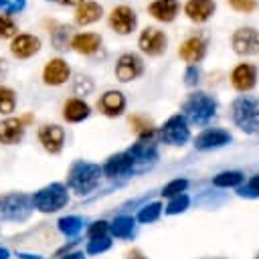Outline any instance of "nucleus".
I'll return each mask as SVG.
<instances>
[{"mask_svg": "<svg viewBox=\"0 0 259 259\" xmlns=\"http://www.w3.org/2000/svg\"><path fill=\"white\" fill-rule=\"evenodd\" d=\"M38 142L49 154H59L65 144V130L59 123H45L38 127Z\"/></svg>", "mask_w": 259, "mask_h": 259, "instance_id": "obj_19", "label": "nucleus"}, {"mask_svg": "<svg viewBox=\"0 0 259 259\" xmlns=\"http://www.w3.org/2000/svg\"><path fill=\"white\" fill-rule=\"evenodd\" d=\"M111 247V241L107 237H99V239H91L89 245H87V253L89 255H97V253H103Z\"/></svg>", "mask_w": 259, "mask_h": 259, "instance_id": "obj_38", "label": "nucleus"}, {"mask_svg": "<svg viewBox=\"0 0 259 259\" xmlns=\"http://www.w3.org/2000/svg\"><path fill=\"white\" fill-rule=\"evenodd\" d=\"M127 259H146V257H144L140 251H130V253H127Z\"/></svg>", "mask_w": 259, "mask_h": 259, "instance_id": "obj_43", "label": "nucleus"}, {"mask_svg": "<svg viewBox=\"0 0 259 259\" xmlns=\"http://www.w3.org/2000/svg\"><path fill=\"white\" fill-rule=\"evenodd\" d=\"M107 24L109 28L119 34V36H125V34H132L138 26V14L132 6L127 4H119V6H113L111 12L107 14Z\"/></svg>", "mask_w": 259, "mask_h": 259, "instance_id": "obj_6", "label": "nucleus"}, {"mask_svg": "<svg viewBox=\"0 0 259 259\" xmlns=\"http://www.w3.org/2000/svg\"><path fill=\"white\" fill-rule=\"evenodd\" d=\"M160 140L164 144H170V146H184L188 140H190V127H188V121L176 113V115H170L164 125L160 127Z\"/></svg>", "mask_w": 259, "mask_h": 259, "instance_id": "obj_7", "label": "nucleus"}, {"mask_svg": "<svg viewBox=\"0 0 259 259\" xmlns=\"http://www.w3.org/2000/svg\"><path fill=\"white\" fill-rule=\"evenodd\" d=\"M32 210V200L22 192H12L0 196V212L10 221H24Z\"/></svg>", "mask_w": 259, "mask_h": 259, "instance_id": "obj_5", "label": "nucleus"}, {"mask_svg": "<svg viewBox=\"0 0 259 259\" xmlns=\"http://www.w3.org/2000/svg\"><path fill=\"white\" fill-rule=\"evenodd\" d=\"M81 229H83V219L79 217H63L59 221V231L67 237H75Z\"/></svg>", "mask_w": 259, "mask_h": 259, "instance_id": "obj_32", "label": "nucleus"}, {"mask_svg": "<svg viewBox=\"0 0 259 259\" xmlns=\"http://www.w3.org/2000/svg\"><path fill=\"white\" fill-rule=\"evenodd\" d=\"M231 47L241 57H251L259 53V30L253 26H241L231 36Z\"/></svg>", "mask_w": 259, "mask_h": 259, "instance_id": "obj_11", "label": "nucleus"}, {"mask_svg": "<svg viewBox=\"0 0 259 259\" xmlns=\"http://www.w3.org/2000/svg\"><path fill=\"white\" fill-rule=\"evenodd\" d=\"M217 10V2L214 0H186L184 2V14L188 20L202 24L206 22Z\"/></svg>", "mask_w": 259, "mask_h": 259, "instance_id": "obj_22", "label": "nucleus"}, {"mask_svg": "<svg viewBox=\"0 0 259 259\" xmlns=\"http://www.w3.org/2000/svg\"><path fill=\"white\" fill-rule=\"evenodd\" d=\"M229 4L233 10L243 12V14H249L257 8V0H229Z\"/></svg>", "mask_w": 259, "mask_h": 259, "instance_id": "obj_39", "label": "nucleus"}, {"mask_svg": "<svg viewBox=\"0 0 259 259\" xmlns=\"http://www.w3.org/2000/svg\"><path fill=\"white\" fill-rule=\"evenodd\" d=\"M138 47L148 57H160L168 49V36L156 26H146L138 36Z\"/></svg>", "mask_w": 259, "mask_h": 259, "instance_id": "obj_8", "label": "nucleus"}, {"mask_svg": "<svg viewBox=\"0 0 259 259\" xmlns=\"http://www.w3.org/2000/svg\"><path fill=\"white\" fill-rule=\"evenodd\" d=\"M42 42L36 34H30V32H18L14 38H10V45H8V51L14 59L18 61H24V59H30L34 57L38 51H40Z\"/></svg>", "mask_w": 259, "mask_h": 259, "instance_id": "obj_14", "label": "nucleus"}, {"mask_svg": "<svg viewBox=\"0 0 259 259\" xmlns=\"http://www.w3.org/2000/svg\"><path fill=\"white\" fill-rule=\"evenodd\" d=\"M125 95L119 89H107L105 93L99 95L97 99V109L105 115V117H117L125 111Z\"/></svg>", "mask_w": 259, "mask_h": 259, "instance_id": "obj_20", "label": "nucleus"}, {"mask_svg": "<svg viewBox=\"0 0 259 259\" xmlns=\"http://www.w3.org/2000/svg\"><path fill=\"white\" fill-rule=\"evenodd\" d=\"M16 34H18V22L14 20V16L0 12V40L14 38Z\"/></svg>", "mask_w": 259, "mask_h": 259, "instance_id": "obj_31", "label": "nucleus"}, {"mask_svg": "<svg viewBox=\"0 0 259 259\" xmlns=\"http://www.w3.org/2000/svg\"><path fill=\"white\" fill-rule=\"evenodd\" d=\"M233 136L227 132V130H221V127H208L204 132H200L196 138H194V148L200 150V152H206V150H217V148H223L227 144H231Z\"/></svg>", "mask_w": 259, "mask_h": 259, "instance_id": "obj_16", "label": "nucleus"}, {"mask_svg": "<svg viewBox=\"0 0 259 259\" xmlns=\"http://www.w3.org/2000/svg\"><path fill=\"white\" fill-rule=\"evenodd\" d=\"M101 172L107 178H121V176H130L134 174V162L125 152H119L115 156H109L107 162L101 166Z\"/></svg>", "mask_w": 259, "mask_h": 259, "instance_id": "obj_21", "label": "nucleus"}, {"mask_svg": "<svg viewBox=\"0 0 259 259\" xmlns=\"http://www.w3.org/2000/svg\"><path fill=\"white\" fill-rule=\"evenodd\" d=\"M63 259H85V257H83V253H69V255L63 257Z\"/></svg>", "mask_w": 259, "mask_h": 259, "instance_id": "obj_44", "label": "nucleus"}, {"mask_svg": "<svg viewBox=\"0 0 259 259\" xmlns=\"http://www.w3.org/2000/svg\"><path fill=\"white\" fill-rule=\"evenodd\" d=\"M14 109H16V91L0 83V113L10 115Z\"/></svg>", "mask_w": 259, "mask_h": 259, "instance_id": "obj_30", "label": "nucleus"}, {"mask_svg": "<svg viewBox=\"0 0 259 259\" xmlns=\"http://www.w3.org/2000/svg\"><path fill=\"white\" fill-rule=\"evenodd\" d=\"M160 212H162V204L160 202H150L138 212V221L140 223H154L160 217Z\"/></svg>", "mask_w": 259, "mask_h": 259, "instance_id": "obj_34", "label": "nucleus"}, {"mask_svg": "<svg viewBox=\"0 0 259 259\" xmlns=\"http://www.w3.org/2000/svg\"><path fill=\"white\" fill-rule=\"evenodd\" d=\"M217 107H219V103H217V99H214L212 95H208V93H204V91H194V93H190V95L184 99V103H182V113H180V115H182L186 121H190V123L206 125V123L214 117Z\"/></svg>", "mask_w": 259, "mask_h": 259, "instance_id": "obj_1", "label": "nucleus"}, {"mask_svg": "<svg viewBox=\"0 0 259 259\" xmlns=\"http://www.w3.org/2000/svg\"><path fill=\"white\" fill-rule=\"evenodd\" d=\"M134 227H136V219H134V217H127V214L117 217V219L109 225L113 237H117V239H127V237H132Z\"/></svg>", "mask_w": 259, "mask_h": 259, "instance_id": "obj_28", "label": "nucleus"}, {"mask_svg": "<svg viewBox=\"0 0 259 259\" xmlns=\"http://www.w3.org/2000/svg\"><path fill=\"white\" fill-rule=\"evenodd\" d=\"M125 154L132 158L136 172H144L146 168H150L158 160V148L152 142V138L150 140H138L136 144H132L130 150H125Z\"/></svg>", "mask_w": 259, "mask_h": 259, "instance_id": "obj_10", "label": "nucleus"}, {"mask_svg": "<svg viewBox=\"0 0 259 259\" xmlns=\"http://www.w3.org/2000/svg\"><path fill=\"white\" fill-rule=\"evenodd\" d=\"M235 125L245 134H259V97L239 95L231 105Z\"/></svg>", "mask_w": 259, "mask_h": 259, "instance_id": "obj_2", "label": "nucleus"}, {"mask_svg": "<svg viewBox=\"0 0 259 259\" xmlns=\"http://www.w3.org/2000/svg\"><path fill=\"white\" fill-rule=\"evenodd\" d=\"M57 2H59L61 6H75V8H77V6H79L81 2H85V0H57Z\"/></svg>", "mask_w": 259, "mask_h": 259, "instance_id": "obj_42", "label": "nucleus"}, {"mask_svg": "<svg viewBox=\"0 0 259 259\" xmlns=\"http://www.w3.org/2000/svg\"><path fill=\"white\" fill-rule=\"evenodd\" d=\"M40 79L49 87H61L71 79V67L63 57H53L45 63L40 71Z\"/></svg>", "mask_w": 259, "mask_h": 259, "instance_id": "obj_12", "label": "nucleus"}, {"mask_svg": "<svg viewBox=\"0 0 259 259\" xmlns=\"http://www.w3.org/2000/svg\"><path fill=\"white\" fill-rule=\"evenodd\" d=\"M49 34H51V45L57 51H65V49H69V42H71V36H73V28L69 24L53 22Z\"/></svg>", "mask_w": 259, "mask_h": 259, "instance_id": "obj_26", "label": "nucleus"}, {"mask_svg": "<svg viewBox=\"0 0 259 259\" xmlns=\"http://www.w3.org/2000/svg\"><path fill=\"white\" fill-rule=\"evenodd\" d=\"M190 204V198L188 194H178V196H172V200L166 204V214H178V212H184Z\"/></svg>", "mask_w": 259, "mask_h": 259, "instance_id": "obj_33", "label": "nucleus"}, {"mask_svg": "<svg viewBox=\"0 0 259 259\" xmlns=\"http://www.w3.org/2000/svg\"><path fill=\"white\" fill-rule=\"evenodd\" d=\"M243 180H245L243 172H239V170H227V172L217 174V176L212 178V184L219 186V188H233V186L239 188V186L243 184Z\"/></svg>", "mask_w": 259, "mask_h": 259, "instance_id": "obj_29", "label": "nucleus"}, {"mask_svg": "<svg viewBox=\"0 0 259 259\" xmlns=\"http://www.w3.org/2000/svg\"><path fill=\"white\" fill-rule=\"evenodd\" d=\"M188 188V180L186 178H174V180H170L164 188H162V196H178V194H182L184 190Z\"/></svg>", "mask_w": 259, "mask_h": 259, "instance_id": "obj_35", "label": "nucleus"}, {"mask_svg": "<svg viewBox=\"0 0 259 259\" xmlns=\"http://www.w3.org/2000/svg\"><path fill=\"white\" fill-rule=\"evenodd\" d=\"M109 225L105 221H95L91 227H89V239H99V237H105Z\"/></svg>", "mask_w": 259, "mask_h": 259, "instance_id": "obj_41", "label": "nucleus"}, {"mask_svg": "<svg viewBox=\"0 0 259 259\" xmlns=\"http://www.w3.org/2000/svg\"><path fill=\"white\" fill-rule=\"evenodd\" d=\"M180 12V2L178 0H152L148 4V14L158 20V22H172Z\"/></svg>", "mask_w": 259, "mask_h": 259, "instance_id": "obj_23", "label": "nucleus"}, {"mask_svg": "<svg viewBox=\"0 0 259 259\" xmlns=\"http://www.w3.org/2000/svg\"><path fill=\"white\" fill-rule=\"evenodd\" d=\"M0 259H8V251L6 249H0Z\"/></svg>", "mask_w": 259, "mask_h": 259, "instance_id": "obj_45", "label": "nucleus"}, {"mask_svg": "<svg viewBox=\"0 0 259 259\" xmlns=\"http://www.w3.org/2000/svg\"><path fill=\"white\" fill-rule=\"evenodd\" d=\"M101 166L93 164V162H85V160H77L71 164L69 174H67V184L71 190H75L77 194H87L91 192L101 178Z\"/></svg>", "mask_w": 259, "mask_h": 259, "instance_id": "obj_3", "label": "nucleus"}, {"mask_svg": "<svg viewBox=\"0 0 259 259\" xmlns=\"http://www.w3.org/2000/svg\"><path fill=\"white\" fill-rule=\"evenodd\" d=\"M130 125L134 127V132L138 134V140H150L152 136H154V132H156V127H154V123H152V119L150 117H146V115H140V113H136V115H130Z\"/></svg>", "mask_w": 259, "mask_h": 259, "instance_id": "obj_27", "label": "nucleus"}, {"mask_svg": "<svg viewBox=\"0 0 259 259\" xmlns=\"http://www.w3.org/2000/svg\"><path fill=\"white\" fill-rule=\"evenodd\" d=\"M257 75H259V69L253 63H239L231 71V85L235 91L247 93L257 85Z\"/></svg>", "mask_w": 259, "mask_h": 259, "instance_id": "obj_15", "label": "nucleus"}, {"mask_svg": "<svg viewBox=\"0 0 259 259\" xmlns=\"http://www.w3.org/2000/svg\"><path fill=\"white\" fill-rule=\"evenodd\" d=\"M257 259H259V257H257Z\"/></svg>", "mask_w": 259, "mask_h": 259, "instance_id": "obj_47", "label": "nucleus"}, {"mask_svg": "<svg viewBox=\"0 0 259 259\" xmlns=\"http://www.w3.org/2000/svg\"><path fill=\"white\" fill-rule=\"evenodd\" d=\"M6 4H8V2H6V0H0V12H2V8H4V6H6Z\"/></svg>", "mask_w": 259, "mask_h": 259, "instance_id": "obj_46", "label": "nucleus"}, {"mask_svg": "<svg viewBox=\"0 0 259 259\" xmlns=\"http://www.w3.org/2000/svg\"><path fill=\"white\" fill-rule=\"evenodd\" d=\"M32 117L30 115H24V117H4L0 121V144L4 146H16L22 142L24 138V132H26V123L30 121Z\"/></svg>", "mask_w": 259, "mask_h": 259, "instance_id": "obj_13", "label": "nucleus"}, {"mask_svg": "<svg viewBox=\"0 0 259 259\" xmlns=\"http://www.w3.org/2000/svg\"><path fill=\"white\" fill-rule=\"evenodd\" d=\"M198 81H200V69L196 65H188L186 71H184V85L194 87Z\"/></svg>", "mask_w": 259, "mask_h": 259, "instance_id": "obj_40", "label": "nucleus"}, {"mask_svg": "<svg viewBox=\"0 0 259 259\" xmlns=\"http://www.w3.org/2000/svg\"><path fill=\"white\" fill-rule=\"evenodd\" d=\"M237 194L243 196V198H259V174L257 176H251L245 186H239L237 188Z\"/></svg>", "mask_w": 259, "mask_h": 259, "instance_id": "obj_36", "label": "nucleus"}, {"mask_svg": "<svg viewBox=\"0 0 259 259\" xmlns=\"http://www.w3.org/2000/svg\"><path fill=\"white\" fill-rule=\"evenodd\" d=\"M101 16H103V6L95 0H85L75 8L73 20L77 26H89V24L97 22Z\"/></svg>", "mask_w": 259, "mask_h": 259, "instance_id": "obj_25", "label": "nucleus"}, {"mask_svg": "<svg viewBox=\"0 0 259 259\" xmlns=\"http://www.w3.org/2000/svg\"><path fill=\"white\" fill-rule=\"evenodd\" d=\"M93 91V81H91V77H87V75H79L77 79H75V83H73V93L75 95H89Z\"/></svg>", "mask_w": 259, "mask_h": 259, "instance_id": "obj_37", "label": "nucleus"}, {"mask_svg": "<svg viewBox=\"0 0 259 259\" xmlns=\"http://www.w3.org/2000/svg\"><path fill=\"white\" fill-rule=\"evenodd\" d=\"M30 200H32V206L40 212H57L59 208H63L67 204L69 194L61 182H53V184L40 188L38 192H34V196Z\"/></svg>", "mask_w": 259, "mask_h": 259, "instance_id": "obj_4", "label": "nucleus"}, {"mask_svg": "<svg viewBox=\"0 0 259 259\" xmlns=\"http://www.w3.org/2000/svg\"><path fill=\"white\" fill-rule=\"evenodd\" d=\"M103 45V38L99 32H75L71 36V42H69V49H73L77 55H83V57H93Z\"/></svg>", "mask_w": 259, "mask_h": 259, "instance_id": "obj_17", "label": "nucleus"}, {"mask_svg": "<svg viewBox=\"0 0 259 259\" xmlns=\"http://www.w3.org/2000/svg\"><path fill=\"white\" fill-rule=\"evenodd\" d=\"M204 55H206V40L200 34H192V36L184 38L182 45L178 47V57L188 65L200 63L204 59Z\"/></svg>", "mask_w": 259, "mask_h": 259, "instance_id": "obj_18", "label": "nucleus"}, {"mask_svg": "<svg viewBox=\"0 0 259 259\" xmlns=\"http://www.w3.org/2000/svg\"><path fill=\"white\" fill-rule=\"evenodd\" d=\"M89 113H91V107H89V103H87L85 99H81V97H69V99H65L63 109H61L63 119L69 121V123H79V121L87 119Z\"/></svg>", "mask_w": 259, "mask_h": 259, "instance_id": "obj_24", "label": "nucleus"}, {"mask_svg": "<svg viewBox=\"0 0 259 259\" xmlns=\"http://www.w3.org/2000/svg\"><path fill=\"white\" fill-rule=\"evenodd\" d=\"M113 73H115V79L121 83L136 81L144 73V59L138 53H121L115 61Z\"/></svg>", "mask_w": 259, "mask_h": 259, "instance_id": "obj_9", "label": "nucleus"}]
</instances>
